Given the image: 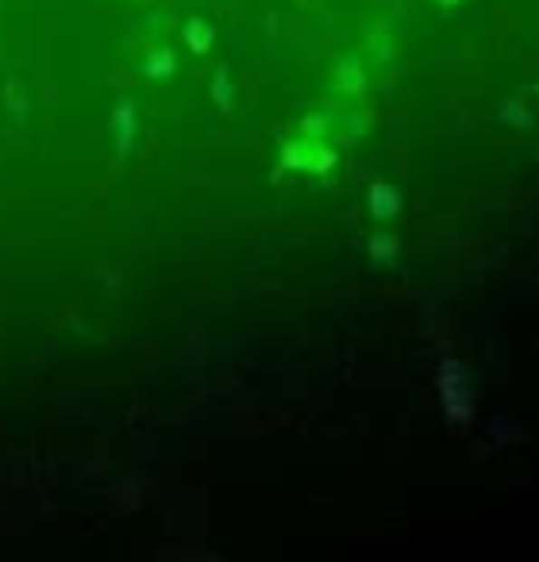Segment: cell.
I'll use <instances>...</instances> for the list:
<instances>
[{
  "label": "cell",
  "mask_w": 539,
  "mask_h": 562,
  "mask_svg": "<svg viewBox=\"0 0 539 562\" xmlns=\"http://www.w3.org/2000/svg\"><path fill=\"white\" fill-rule=\"evenodd\" d=\"M439 393H443V405H447V416L451 420H467L470 416V405H474V393H470V382L462 374L458 362H443L439 370Z\"/></svg>",
  "instance_id": "obj_1"
},
{
  "label": "cell",
  "mask_w": 539,
  "mask_h": 562,
  "mask_svg": "<svg viewBox=\"0 0 539 562\" xmlns=\"http://www.w3.org/2000/svg\"><path fill=\"white\" fill-rule=\"evenodd\" d=\"M366 201H370V212H374L378 220H393V216H397V208H400L397 189H393V186H381V181H378L374 189H370Z\"/></svg>",
  "instance_id": "obj_2"
},
{
  "label": "cell",
  "mask_w": 539,
  "mask_h": 562,
  "mask_svg": "<svg viewBox=\"0 0 539 562\" xmlns=\"http://www.w3.org/2000/svg\"><path fill=\"white\" fill-rule=\"evenodd\" d=\"M189 47L193 51H208L212 47V27H205V24H189Z\"/></svg>",
  "instance_id": "obj_3"
},
{
  "label": "cell",
  "mask_w": 539,
  "mask_h": 562,
  "mask_svg": "<svg viewBox=\"0 0 539 562\" xmlns=\"http://www.w3.org/2000/svg\"><path fill=\"white\" fill-rule=\"evenodd\" d=\"M370 251H374L378 262H390V251H397V243L390 235H374V239H370Z\"/></svg>",
  "instance_id": "obj_4"
},
{
  "label": "cell",
  "mask_w": 539,
  "mask_h": 562,
  "mask_svg": "<svg viewBox=\"0 0 539 562\" xmlns=\"http://www.w3.org/2000/svg\"><path fill=\"white\" fill-rule=\"evenodd\" d=\"M216 93H220V104L227 109V104H231V93H227V73H220V78H216Z\"/></svg>",
  "instance_id": "obj_5"
},
{
  "label": "cell",
  "mask_w": 539,
  "mask_h": 562,
  "mask_svg": "<svg viewBox=\"0 0 539 562\" xmlns=\"http://www.w3.org/2000/svg\"><path fill=\"white\" fill-rule=\"evenodd\" d=\"M443 5H455V0H443Z\"/></svg>",
  "instance_id": "obj_6"
}]
</instances>
